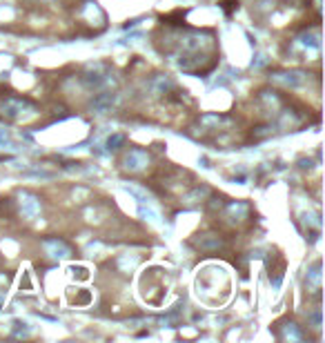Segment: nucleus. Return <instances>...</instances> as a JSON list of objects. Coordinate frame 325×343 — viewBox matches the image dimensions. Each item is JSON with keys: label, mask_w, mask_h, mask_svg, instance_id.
I'll return each instance as SVG.
<instances>
[]
</instances>
